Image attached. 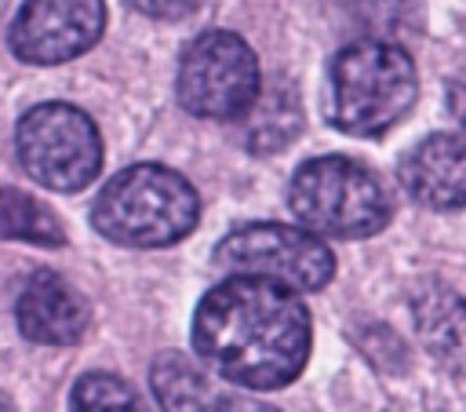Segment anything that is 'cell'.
<instances>
[{
  "label": "cell",
  "mask_w": 466,
  "mask_h": 412,
  "mask_svg": "<svg viewBox=\"0 0 466 412\" xmlns=\"http://www.w3.org/2000/svg\"><path fill=\"white\" fill-rule=\"evenodd\" d=\"M193 346L229 383L277 390L291 383L309 357V310L288 284L229 277L200 299Z\"/></svg>",
  "instance_id": "obj_1"
},
{
  "label": "cell",
  "mask_w": 466,
  "mask_h": 412,
  "mask_svg": "<svg viewBox=\"0 0 466 412\" xmlns=\"http://www.w3.org/2000/svg\"><path fill=\"white\" fill-rule=\"evenodd\" d=\"M200 219L197 190L171 168L135 164L113 175L95 197L91 222L102 237L127 248H164L182 241Z\"/></svg>",
  "instance_id": "obj_2"
},
{
  "label": "cell",
  "mask_w": 466,
  "mask_h": 412,
  "mask_svg": "<svg viewBox=\"0 0 466 412\" xmlns=\"http://www.w3.org/2000/svg\"><path fill=\"white\" fill-rule=\"evenodd\" d=\"M419 77L397 44L357 40L328 69V117L339 131L371 139L390 131L415 102Z\"/></svg>",
  "instance_id": "obj_3"
},
{
  "label": "cell",
  "mask_w": 466,
  "mask_h": 412,
  "mask_svg": "<svg viewBox=\"0 0 466 412\" xmlns=\"http://www.w3.org/2000/svg\"><path fill=\"white\" fill-rule=\"evenodd\" d=\"M288 201L295 219L324 237H371L390 222L386 186L350 157L306 160L291 179Z\"/></svg>",
  "instance_id": "obj_4"
},
{
  "label": "cell",
  "mask_w": 466,
  "mask_h": 412,
  "mask_svg": "<svg viewBox=\"0 0 466 412\" xmlns=\"http://www.w3.org/2000/svg\"><path fill=\"white\" fill-rule=\"evenodd\" d=\"M15 149L29 179L47 190H84L102 171V135L95 120L69 102H40L22 113Z\"/></svg>",
  "instance_id": "obj_5"
},
{
  "label": "cell",
  "mask_w": 466,
  "mask_h": 412,
  "mask_svg": "<svg viewBox=\"0 0 466 412\" xmlns=\"http://www.w3.org/2000/svg\"><path fill=\"white\" fill-rule=\"evenodd\" d=\"M175 91L193 117H208V120L244 117L262 91L255 51L237 33L211 29L182 51Z\"/></svg>",
  "instance_id": "obj_6"
},
{
  "label": "cell",
  "mask_w": 466,
  "mask_h": 412,
  "mask_svg": "<svg viewBox=\"0 0 466 412\" xmlns=\"http://www.w3.org/2000/svg\"><path fill=\"white\" fill-rule=\"evenodd\" d=\"M215 266L233 277H266L288 288H324L335 273L331 248L309 230L284 222H251L215 248Z\"/></svg>",
  "instance_id": "obj_7"
},
{
  "label": "cell",
  "mask_w": 466,
  "mask_h": 412,
  "mask_svg": "<svg viewBox=\"0 0 466 412\" xmlns=\"http://www.w3.org/2000/svg\"><path fill=\"white\" fill-rule=\"evenodd\" d=\"M102 29V0H25L11 22L7 44L29 66H58L95 47Z\"/></svg>",
  "instance_id": "obj_8"
},
{
  "label": "cell",
  "mask_w": 466,
  "mask_h": 412,
  "mask_svg": "<svg viewBox=\"0 0 466 412\" xmlns=\"http://www.w3.org/2000/svg\"><path fill=\"white\" fill-rule=\"evenodd\" d=\"M15 317L25 339L44 346H69L84 339L91 310L66 277H58L55 270H36L18 295Z\"/></svg>",
  "instance_id": "obj_9"
},
{
  "label": "cell",
  "mask_w": 466,
  "mask_h": 412,
  "mask_svg": "<svg viewBox=\"0 0 466 412\" xmlns=\"http://www.w3.org/2000/svg\"><path fill=\"white\" fill-rule=\"evenodd\" d=\"M404 190L437 211L466 204V135L437 131L400 160Z\"/></svg>",
  "instance_id": "obj_10"
},
{
  "label": "cell",
  "mask_w": 466,
  "mask_h": 412,
  "mask_svg": "<svg viewBox=\"0 0 466 412\" xmlns=\"http://www.w3.org/2000/svg\"><path fill=\"white\" fill-rule=\"evenodd\" d=\"M408 306L426 354L441 368L466 376V299L444 281H419L408 292Z\"/></svg>",
  "instance_id": "obj_11"
},
{
  "label": "cell",
  "mask_w": 466,
  "mask_h": 412,
  "mask_svg": "<svg viewBox=\"0 0 466 412\" xmlns=\"http://www.w3.org/2000/svg\"><path fill=\"white\" fill-rule=\"evenodd\" d=\"M160 412H233L229 394L186 354H160L149 372Z\"/></svg>",
  "instance_id": "obj_12"
},
{
  "label": "cell",
  "mask_w": 466,
  "mask_h": 412,
  "mask_svg": "<svg viewBox=\"0 0 466 412\" xmlns=\"http://www.w3.org/2000/svg\"><path fill=\"white\" fill-rule=\"evenodd\" d=\"M299 128H302V109H299L295 88H288L284 80L266 88L248 109V146L255 153H273L288 146L299 135Z\"/></svg>",
  "instance_id": "obj_13"
},
{
  "label": "cell",
  "mask_w": 466,
  "mask_h": 412,
  "mask_svg": "<svg viewBox=\"0 0 466 412\" xmlns=\"http://www.w3.org/2000/svg\"><path fill=\"white\" fill-rule=\"evenodd\" d=\"M0 237L7 241H29V244H47L58 248L66 241L62 222L29 193L0 186Z\"/></svg>",
  "instance_id": "obj_14"
},
{
  "label": "cell",
  "mask_w": 466,
  "mask_h": 412,
  "mask_svg": "<svg viewBox=\"0 0 466 412\" xmlns=\"http://www.w3.org/2000/svg\"><path fill=\"white\" fill-rule=\"evenodd\" d=\"M69 408L73 412H146L138 390L131 383H124L113 372H87L73 383L69 394Z\"/></svg>",
  "instance_id": "obj_15"
},
{
  "label": "cell",
  "mask_w": 466,
  "mask_h": 412,
  "mask_svg": "<svg viewBox=\"0 0 466 412\" xmlns=\"http://www.w3.org/2000/svg\"><path fill=\"white\" fill-rule=\"evenodd\" d=\"M131 4H135V11H142L149 18L171 22V18H186L189 11H197L200 0H131Z\"/></svg>",
  "instance_id": "obj_16"
},
{
  "label": "cell",
  "mask_w": 466,
  "mask_h": 412,
  "mask_svg": "<svg viewBox=\"0 0 466 412\" xmlns=\"http://www.w3.org/2000/svg\"><path fill=\"white\" fill-rule=\"evenodd\" d=\"M448 109H451V117L466 128V77H455V80L448 84Z\"/></svg>",
  "instance_id": "obj_17"
},
{
  "label": "cell",
  "mask_w": 466,
  "mask_h": 412,
  "mask_svg": "<svg viewBox=\"0 0 466 412\" xmlns=\"http://www.w3.org/2000/svg\"><path fill=\"white\" fill-rule=\"evenodd\" d=\"M233 412H277V408H269V405H237Z\"/></svg>",
  "instance_id": "obj_18"
},
{
  "label": "cell",
  "mask_w": 466,
  "mask_h": 412,
  "mask_svg": "<svg viewBox=\"0 0 466 412\" xmlns=\"http://www.w3.org/2000/svg\"><path fill=\"white\" fill-rule=\"evenodd\" d=\"M0 412H15V405H11V397L0 390Z\"/></svg>",
  "instance_id": "obj_19"
}]
</instances>
